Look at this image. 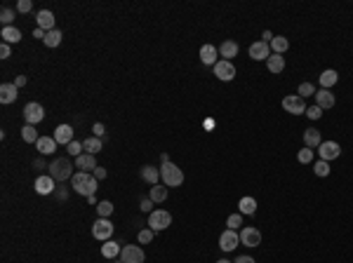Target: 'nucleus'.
I'll return each instance as SVG.
<instances>
[{
	"label": "nucleus",
	"instance_id": "1",
	"mask_svg": "<svg viewBox=\"0 0 353 263\" xmlns=\"http://www.w3.org/2000/svg\"><path fill=\"white\" fill-rule=\"evenodd\" d=\"M71 186L76 190L78 195H85V198H90V195L97 193V188H99V181L94 178L92 172H76L73 176H71Z\"/></svg>",
	"mask_w": 353,
	"mask_h": 263
},
{
	"label": "nucleus",
	"instance_id": "2",
	"mask_svg": "<svg viewBox=\"0 0 353 263\" xmlns=\"http://www.w3.org/2000/svg\"><path fill=\"white\" fill-rule=\"evenodd\" d=\"M160 178L165 186L176 188L184 184V170H179L174 162H162L160 164Z\"/></svg>",
	"mask_w": 353,
	"mask_h": 263
},
{
	"label": "nucleus",
	"instance_id": "3",
	"mask_svg": "<svg viewBox=\"0 0 353 263\" xmlns=\"http://www.w3.org/2000/svg\"><path fill=\"white\" fill-rule=\"evenodd\" d=\"M47 170H50V176H52L54 181H66V178L73 176V174H71L73 164H71L69 158H57V160H52V164H50Z\"/></svg>",
	"mask_w": 353,
	"mask_h": 263
},
{
	"label": "nucleus",
	"instance_id": "4",
	"mask_svg": "<svg viewBox=\"0 0 353 263\" xmlns=\"http://www.w3.org/2000/svg\"><path fill=\"white\" fill-rule=\"evenodd\" d=\"M172 226V214L165 212V209H153L151 214H148V228L151 230H165Z\"/></svg>",
	"mask_w": 353,
	"mask_h": 263
},
{
	"label": "nucleus",
	"instance_id": "5",
	"mask_svg": "<svg viewBox=\"0 0 353 263\" xmlns=\"http://www.w3.org/2000/svg\"><path fill=\"white\" fill-rule=\"evenodd\" d=\"M43 118H45V108L40 106L38 101H29L26 106H24V120H26V124H36L43 122Z\"/></svg>",
	"mask_w": 353,
	"mask_h": 263
},
{
	"label": "nucleus",
	"instance_id": "6",
	"mask_svg": "<svg viewBox=\"0 0 353 263\" xmlns=\"http://www.w3.org/2000/svg\"><path fill=\"white\" fill-rule=\"evenodd\" d=\"M120 261L123 263H144L146 254L139 244H123V252H120Z\"/></svg>",
	"mask_w": 353,
	"mask_h": 263
},
{
	"label": "nucleus",
	"instance_id": "7",
	"mask_svg": "<svg viewBox=\"0 0 353 263\" xmlns=\"http://www.w3.org/2000/svg\"><path fill=\"white\" fill-rule=\"evenodd\" d=\"M92 235H94V240L108 242L111 235H113V224H111L108 218H97L92 224Z\"/></svg>",
	"mask_w": 353,
	"mask_h": 263
},
{
	"label": "nucleus",
	"instance_id": "8",
	"mask_svg": "<svg viewBox=\"0 0 353 263\" xmlns=\"http://www.w3.org/2000/svg\"><path fill=\"white\" fill-rule=\"evenodd\" d=\"M318 155H320V160H325V162L337 160L339 155H341V146H339L337 141H322L320 146H318Z\"/></svg>",
	"mask_w": 353,
	"mask_h": 263
},
{
	"label": "nucleus",
	"instance_id": "9",
	"mask_svg": "<svg viewBox=\"0 0 353 263\" xmlns=\"http://www.w3.org/2000/svg\"><path fill=\"white\" fill-rule=\"evenodd\" d=\"M283 108L292 116H301V113H306V104L301 99L299 94H290V96H285L283 99Z\"/></svg>",
	"mask_w": 353,
	"mask_h": 263
},
{
	"label": "nucleus",
	"instance_id": "10",
	"mask_svg": "<svg viewBox=\"0 0 353 263\" xmlns=\"http://www.w3.org/2000/svg\"><path fill=\"white\" fill-rule=\"evenodd\" d=\"M238 244H240V235L236 230L226 228V230L219 235V249H222V252H233Z\"/></svg>",
	"mask_w": 353,
	"mask_h": 263
},
{
	"label": "nucleus",
	"instance_id": "11",
	"mask_svg": "<svg viewBox=\"0 0 353 263\" xmlns=\"http://www.w3.org/2000/svg\"><path fill=\"white\" fill-rule=\"evenodd\" d=\"M271 54H273V52H271V45L264 42V40H257V42L250 45V59H254V62H264V59H269Z\"/></svg>",
	"mask_w": 353,
	"mask_h": 263
},
{
	"label": "nucleus",
	"instance_id": "12",
	"mask_svg": "<svg viewBox=\"0 0 353 263\" xmlns=\"http://www.w3.org/2000/svg\"><path fill=\"white\" fill-rule=\"evenodd\" d=\"M240 242H243L245 247H259V244H261V232H259V228L245 226V228L240 230Z\"/></svg>",
	"mask_w": 353,
	"mask_h": 263
},
{
	"label": "nucleus",
	"instance_id": "13",
	"mask_svg": "<svg viewBox=\"0 0 353 263\" xmlns=\"http://www.w3.org/2000/svg\"><path fill=\"white\" fill-rule=\"evenodd\" d=\"M215 76L219 78L222 82H231V80L236 78V66H233L231 62H224L222 59V62L215 64Z\"/></svg>",
	"mask_w": 353,
	"mask_h": 263
},
{
	"label": "nucleus",
	"instance_id": "14",
	"mask_svg": "<svg viewBox=\"0 0 353 263\" xmlns=\"http://www.w3.org/2000/svg\"><path fill=\"white\" fill-rule=\"evenodd\" d=\"M33 188H36V193H38V195H50V193H54V190H57V186H54V178L50 176V174H43V176L36 178Z\"/></svg>",
	"mask_w": 353,
	"mask_h": 263
},
{
	"label": "nucleus",
	"instance_id": "15",
	"mask_svg": "<svg viewBox=\"0 0 353 263\" xmlns=\"http://www.w3.org/2000/svg\"><path fill=\"white\" fill-rule=\"evenodd\" d=\"M200 62L205 64V66H212V68H215V64L219 62V47L203 45L200 47Z\"/></svg>",
	"mask_w": 353,
	"mask_h": 263
},
{
	"label": "nucleus",
	"instance_id": "16",
	"mask_svg": "<svg viewBox=\"0 0 353 263\" xmlns=\"http://www.w3.org/2000/svg\"><path fill=\"white\" fill-rule=\"evenodd\" d=\"M334 94L330 92V90H318L315 92V106L322 110H327V108H334Z\"/></svg>",
	"mask_w": 353,
	"mask_h": 263
},
{
	"label": "nucleus",
	"instance_id": "17",
	"mask_svg": "<svg viewBox=\"0 0 353 263\" xmlns=\"http://www.w3.org/2000/svg\"><path fill=\"white\" fill-rule=\"evenodd\" d=\"M52 136L57 144H64V146H69L71 141H76L73 139V127H71V124H59V127L54 130Z\"/></svg>",
	"mask_w": 353,
	"mask_h": 263
},
{
	"label": "nucleus",
	"instance_id": "18",
	"mask_svg": "<svg viewBox=\"0 0 353 263\" xmlns=\"http://www.w3.org/2000/svg\"><path fill=\"white\" fill-rule=\"evenodd\" d=\"M36 24H38V28H43L45 33L54 31V14L50 10H40L38 14H36Z\"/></svg>",
	"mask_w": 353,
	"mask_h": 263
},
{
	"label": "nucleus",
	"instance_id": "19",
	"mask_svg": "<svg viewBox=\"0 0 353 263\" xmlns=\"http://www.w3.org/2000/svg\"><path fill=\"white\" fill-rule=\"evenodd\" d=\"M19 87L15 85V82H3L0 85V104H12V101H17V96H19Z\"/></svg>",
	"mask_w": 353,
	"mask_h": 263
},
{
	"label": "nucleus",
	"instance_id": "20",
	"mask_svg": "<svg viewBox=\"0 0 353 263\" xmlns=\"http://www.w3.org/2000/svg\"><path fill=\"white\" fill-rule=\"evenodd\" d=\"M97 167H99V164H97V158H94V155L83 153L80 158H76V170H80V172H94Z\"/></svg>",
	"mask_w": 353,
	"mask_h": 263
},
{
	"label": "nucleus",
	"instance_id": "21",
	"mask_svg": "<svg viewBox=\"0 0 353 263\" xmlns=\"http://www.w3.org/2000/svg\"><path fill=\"white\" fill-rule=\"evenodd\" d=\"M337 80H339V73H337V70H332V68L322 70L320 78H318L320 90H330V87H334V85H337Z\"/></svg>",
	"mask_w": 353,
	"mask_h": 263
},
{
	"label": "nucleus",
	"instance_id": "22",
	"mask_svg": "<svg viewBox=\"0 0 353 263\" xmlns=\"http://www.w3.org/2000/svg\"><path fill=\"white\" fill-rule=\"evenodd\" d=\"M219 56H224V62H231L233 56H238V42L233 40H224L219 47Z\"/></svg>",
	"mask_w": 353,
	"mask_h": 263
},
{
	"label": "nucleus",
	"instance_id": "23",
	"mask_svg": "<svg viewBox=\"0 0 353 263\" xmlns=\"http://www.w3.org/2000/svg\"><path fill=\"white\" fill-rule=\"evenodd\" d=\"M57 141H54V136H40L38 139V144H36V148H38V153L40 155H50V153H54L57 150Z\"/></svg>",
	"mask_w": 353,
	"mask_h": 263
},
{
	"label": "nucleus",
	"instance_id": "24",
	"mask_svg": "<svg viewBox=\"0 0 353 263\" xmlns=\"http://www.w3.org/2000/svg\"><path fill=\"white\" fill-rule=\"evenodd\" d=\"M0 38H3V42H8V45H17L22 40V31L15 28V26H8V28L0 31Z\"/></svg>",
	"mask_w": 353,
	"mask_h": 263
},
{
	"label": "nucleus",
	"instance_id": "25",
	"mask_svg": "<svg viewBox=\"0 0 353 263\" xmlns=\"http://www.w3.org/2000/svg\"><path fill=\"white\" fill-rule=\"evenodd\" d=\"M120 252H123V242L108 240L106 244H101V256L104 258H115V256H120Z\"/></svg>",
	"mask_w": 353,
	"mask_h": 263
},
{
	"label": "nucleus",
	"instance_id": "26",
	"mask_svg": "<svg viewBox=\"0 0 353 263\" xmlns=\"http://www.w3.org/2000/svg\"><path fill=\"white\" fill-rule=\"evenodd\" d=\"M304 144H306V148H318L322 144V136L320 132L313 130V127H308V130H304Z\"/></svg>",
	"mask_w": 353,
	"mask_h": 263
},
{
	"label": "nucleus",
	"instance_id": "27",
	"mask_svg": "<svg viewBox=\"0 0 353 263\" xmlns=\"http://www.w3.org/2000/svg\"><path fill=\"white\" fill-rule=\"evenodd\" d=\"M238 212L243 214V216H252L254 212H257V200L254 198H240V202H238Z\"/></svg>",
	"mask_w": 353,
	"mask_h": 263
},
{
	"label": "nucleus",
	"instance_id": "28",
	"mask_svg": "<svg viewBox=\"0 0 353 263\" xmlns=\"http://www.w3.org/2000/svg\"><path fill=\"white\" fill-rule=\"evenodd\" d=\"M141 178H144L146 184H151V186H158V181H160V170L146 164V167H141Z\"/></svg>",
	"mask_w": 353,
	"mask_h": 263
},
{
	"label": "nucleus",
	"instance_id": "29",
	"mask_svg": "<svg viewBox=\"0 0 353 263\" xmlns=\"http://www.w3.org/2000/svg\"><path fill=\"white\" fill-rule=\"evenodd\" d=\"M266 66H269L271 73H283L285 70V56L283 54H271L269 59H266Z\"/></svg>",
	"mask_w": 353,
	"mask_h": 263
},
{
	"label": "nucleus",
	"instance_id": "30",
	"mask_svg": "<svg viewBox=\"0 0 353 263\" xmlns=\"http://www.w3.org/2000/svg\"><path fill=\"white\" fill-rule=\"evenodd\" d=\"M290 50V40L285 38V36H276V38L271 40V52L273 54H283Z\"/></svg>",
	"mask_w": 353,
	"mask_h": 263
},
{
	"label": "nucleus",
	"instance_id": "31",
	"mask_svg": "<svg viewBox=\"0 0 353 263\" xmlns=\"http://www.w3.org/2000/svg\"><path fill=\"white\" fill-rule=\"evenodd\" d=\"M83 148H85V153L97 155L101 150V139H97V136H87V139L83 141Z\"/></svg>",
	"mask_w": 353,
	"mask_h": 263
},
{
	"label": "nucleus",
	"instance_id": "32",
	"mask_svg": "<svg viewBox=\"0 0 353 263\" xmlns=\"http://www.w3.org/2000/svg\"><path fill=\"white\" fill-rule=\"evenodd\" d=\"M62 38H64V33L59 31V28H54V31H50V33H47L43 42H45V45L50 47V50H52V47H59V42H62Z\"/></svg>",
	"mask_w": 353,
	"mask_h": 263
},
{
	"label": "nucleus",
	"instance_id": "33",
	"mask_svg": "<svg viewBox=\"0 0 353 263\" xmlns=\"http://www.w3.org/2000/svg\"><path fill=\"white\" fill-rule=\"evenodd\" d=\"M22 139L26 141V144H38V132H36V127L33 124H24V130H22Z\"/></svg>",
	"mask_w": 353,
	"mask_h": 263
},
{
	"label": "nucleus",
	"instance_id": "34",
	"mask_svg": "<svg viewBox=\"0 0 353 263\" xmlns=\"http://www.w3.org/2000/svg\"><path fill=\"white\" fill-rule=\"evenodd\" d=\"M148 198H151L153 202H165V200H167V188L160 186V184H158V186H151V193H148Z\"/></svg>",
	"mask_w": 353,
	"mask_h": 263
},
{
	"label": "nucleus",
	"instance_id": "35",
	"mask_svg": "<svg viewBox=\"0 0 353 263\" xmlns=\"http://www.w3.org/2000/svg\"><path fill=\"white\" fill-rule=\"evenodd\" d=\"M313 172H315V176H320V178L330 176V164L325 162V160H318V162L313 164Z\"/></svg>",
	"mask_w": 353,
	"mask_h": 263
},
{
	"label": "nucleus",
	"instance_id": "36",
	"mask_svg": "<svg viewBox=\"0 0 353 263\" xmlns=\"http://www.w3.org/2000/svg\"><path fill=\"white\" fill-rule=\"evenodd\" d=\"M0 22H3V28L12 26V22H15V12H12L10 8H3L0 10Z\"/></svg>",
	"mask_w": 353,
	"mask_h": 263
},
{
	"label": "nucleus",
	"instance_id": "37",
	"mask_svg": "<svg viewBox=\"0 0 353 263\" xmlns=\"http://www.w3.org/2000/svg\"><path fill=\"white\" fill-rule=\"evenodd\" d=\"M97 212H99V218H108L111 214H113V204H111L108 200H104V202L97 204Z\"/></svg>",
	"mask_w": 353,
	"mask_h": 263
},
{
	"label": "nucleus",
	"instance_id": "38",
	"mask_svg": "<svg viewBox=\"0 0 353 263\" xmlns=\"http://www.w3.org/2000/svg\"><path fill=\"white\" fill-rule=\"evenodd\" d=\"M297 160H299L301 164H308V162H313V148H301L299 153H297Z\"/></svg>",
	"mask_w": 353,
	"mask_h": 263
},
{
	"label": "nucleus",
	"instance_id": "39",
	"mask_svg": "<svg viewBox=\"0 0 353 263\" xmlns=\"http://www.w3.org/2000/svg\"><path fill=\"white\" fill-rule=\"evenodd\" d=\"M66 148H69V155H71V158H80V155H83V150H85V148H83V141H71Z\"/></svg>",
	"mask_w": 353,
	"mask_h": 263
},
{
	"label": "nucleus",
	"instance_id": "40",
	"mask_svg": "<svg viewBox=\"0 0 353 263\" xmlns=\"http://www.w3.org/2000/svg\"><path fill=\"white\" fill-rule=\"evenodd\" d=\"M315 92H318V90H315L311 82H301V85H299V96H301V99H306V96H315Z\"/></svg>",
	"mask_w": 353,
	"mask_h": 263
},
{
	"label": "nucleus",
	"instance_id": "41",
	"mask_svg": "<svg viewBox=\"0 0 353 263\" xmlns=\"http://www.w3.org/2000/svg\"><path fill=\"white\" fill-rule=\"evenodd\" d=\"M226 226H229L231 230H236V228H240V226H243V214H231L229 218H226Z\"/></svg>",
	"mask_w": 353,
	"mask_h": 263
},
{
	"label": "nucleus",
	"instance_id": "42",
	"mask_svg": "<svg viewBox=\"0 0 353 263\" xmlns=\"http://www.w3.org/2000/svg\"><path fill=\"white\" fill-rule=\"evenodd\" d=\"M151 240H153V230H151V228H144V230L139 232V242H141V244H148Z\"/></svg>",
	"mask_w": 353,
	"mask_h": 263
},
{
	"label": "nucleus",
	"instance_id": "43",
	"mask_svg": "<svg viewBox=\"0 0 353 263\" xmlns=\"http://www.w3.org/2000/svg\"><path fill=\"white\" fill-rule=\"evenodd\" d=\"M31 0H19V2H17V12H19V14H26V12H31Z\"/></svg>",
	"mask_w": 353,
	"mask_h": 263
},
{
	"label": "nucleus",
	"instance_id": "44",
	"mask_svg": "<svg viewBox=\"0 0 353 263\" xmlns=\"http://www.w3.org/2000/svg\"><path fill=\"white\" fill-rule=\"evenodd\" d=\"M306 116L311 118V120H318V118L322 116V108H318V106H311V108H306Z\"/></svg>",
	"mask_w": 353,
	"mask_h": 263
},
{
	"label": "nucleus",
	"instance_id": "45",
	"mask_svg": "<svg viewBox=\"0 0 353 263\" xmlns=\"http://www.w3.org/2000/svg\"><path fill=\"white\" fill-rule=\"evenodd\" d=\"M153 204H155V202L151 200V198H148V200H146V198H144L139 207H141V212H148V214H151V212H153Z\"/></svg>",
	"mask_w": 353,
	"mask_h": 263
},
{
	"label": "nucleus",
	"instance_id": "46",
	"mask_svg": "<svg viewBox=\"0 0 353 263\" xmlns=\"http://www.w3.org/2000/svg\"><path fill=\"white\" fill-rule=\"evenodd\" d=\"M92 136H97V139H101V136H104V124H101V122H94L92 124Z\"/></svg>",
	"mask_w": 353,
	"mask_h": 263
},
{
	"label": "nucleus",
	"instance_id": "47",
	"mask_svg": "<svg viewBox=\"0 0 353 263\" xmlns=\"http://www.w3.org/2000/svg\"><path fill=\"white\" fill-rule=\"evenodd\" d=\"M10 52H12V50H10V45H8V42H3V45H0V59H8Z\"/></svg>",
	"mask_w": 353,
	"mask_h": 263
},
{
	"label": "nucleus",
	"instance_id": "48",
	"mask_svg": "<svg viewBox=\"0 0 353 263\" xmlns=\"http://www.w3.org/2000/svg\"><path fill=\"white\" fill-rule=\"evenodd\" d=\"M92 174H94V178H97V181H101V178H106V170H104V167H97V170H94Z\"/></svg>",
	"mask_w": 353,
	"mask_h": 263
},
{
	"label": "nucleus",
	"instance_id": "49",
	"mask_svg": "<svg viewBox=\"0 0 353 263\" xmlns=\"http://www.w3.org/2000/svg\"><path fill=\"white\" fill-rule=\"evenodd\" d=\"M233 263H257V261H254L252 256H238V258H236Z\"/></svg>",
	"mask_w": 353,
	"mask_h": 263
},
{
	"label": "nucleus",
	"instance_id": "50",
	"mask_svg": "<svg viewBox=\"0 0 353 263\" xmlns=\"http://www.w3.org/2000/svg\"><path fill=\"white\" fill-rule=\"evenodd\" d=\"M273 38H276V36H273L271 31H264V33H261V40H264V42H269V45H271V40H273Z\"/></svg>",
	"mask_w": 353,
	"mask_h": 263
},
{
	"label": "nucleus",
	"instance_id": "51",
	"mask_svg": "<svg viewBox=\"0 0 353 263\" xmlns=\"http://www.w3.org/2000/svg\"><path fill=\"white\" fill-rule=\"evenodd\" d=\"M45 36L47 33L43 31V28H36V31H33V38H38V40H45Z\"/></svg>",
	"mask_w": 353,
	"mask_h": 263
},
{
	"label": "nucleus",
	"instance_id": "52",
	"mask_svg": "<svg viewBox=\"0 0 353 263\" xmlns=\"http://www.w3.org/2000/svg\"><path fill=\"white\" fill-rule=\"evenodd\" d=\"M26 82H29V80H26V76H17V80H15V85H17V87H24Z\"/></svg>",
	"mask_w": 353,
	"mask_h": 263
},
{
	"label": "nucleus",
	"instance_id": "53",
	"mask_svg": "<svg viewBox=\"0 0 353 263\" xmlns=\"http://www.w3.org/2000/svg\"><path fill=\"white\" fill-rule=\"evenodd\" d=\"M33 167H36V170H43V167H45V162H43V160H33Z\"/></svg>",
	"mask_w": 353,
	"mask_h": 263
},
{
	"label": "nucleus",
	"instance_id": "54",
	"mask_svg": "<svg viewBox=\"0 0 353 263\" xmlns=\"http://www.w3.org/2000/svg\"><path fill=\"white\" fill-rule=\"evenodd\" d=\"M57 198H59V200H66V190H64V188L62 190H57Z\"/></svg>",
	"mask_w": 353,
	"mask_h": 263
},
{
	"label": "nucleus",
	"instance_id": "55",
	"mask_svg": "<svg viewBox=\"0 0 353 263\" xmlns=\"http://www.w3.org/2000/svg\"><path fill=\"white\" fill-rule=\"evenodd\" d=\"M87 202H90V204H99V202H97V195H90V198H87Z\"/></svg>",
	"mask_w": 353,
	"mask_h": 263
},
{
	"label": "nucleus",
	"instance_id": "56",
	"mask_svg": "<svg viewBox=\"0 0 353 263\" xmlns=\"http://www.w3.org/2000/svg\"><path fill=\"white\" fill-rule=\"evenodd\" d=\"M217 263H231V261H226V258H219V261H217Z\"/></svg>",
	"mask_w": 353,
	"mask_h": 263
}]
</instances>
